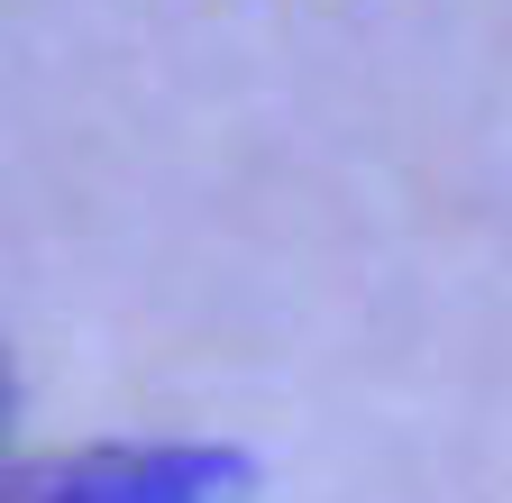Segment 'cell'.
<instances>
[{"mask_svg": "<svg viewBox=\"0 0 512 503\" xmlns=\"http://www.w3.org/2000/svg\"><path fill=\"white\" fill-rule=\"evenodd\" d=\"M0 503H229V467L211 449H101L64 476H19L0 458Z\"/></svg>", "mask_w": 512, "mask_h": 503, "instance_id": "6da1fadb", "label": "cell"}]
</instances>
